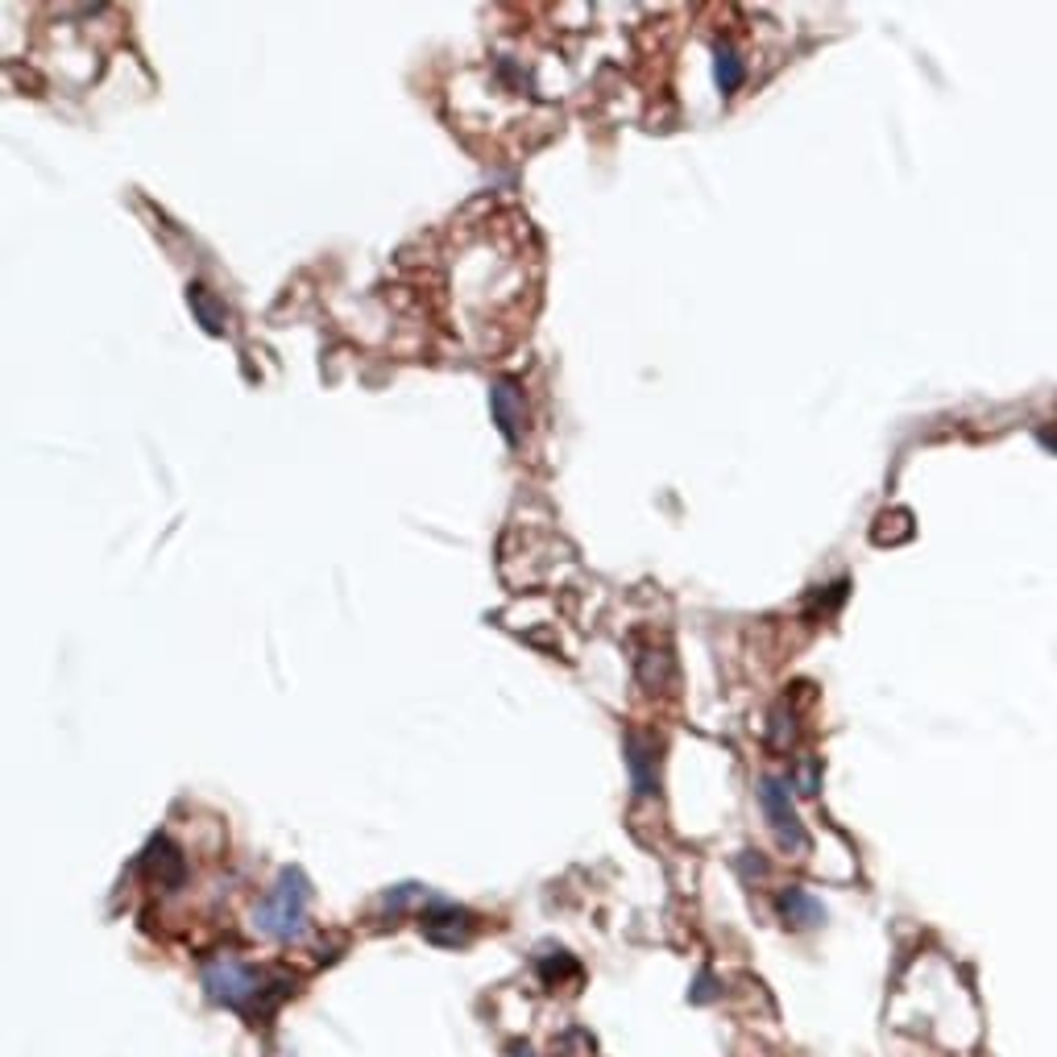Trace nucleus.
Returning a JSON list of instances; mask_svg holds the SVG:
<instances>
[{
	"instance_id": "nucleus-1",
	"label": "nucleus",
	"mask_w": 1057,
	"mask_h": 1057,
	"mask_svg": "<svg viewBox=\"0 0 1057 1057\" xmlns=\"http://www.w3.org/2000/svg\"><path fill=\"white\" fill-rule=\"evenodd\" d=\"M200 982H204L212 1003H220L228 1012H241L249 1024L265 1020L295 991V979L283 970H265V966H249L237 963V958H212L200 970Z\"/></svg>"
},
{
	"instance_id": "nucleus-2",
	"label": "nucleus",
	"mask_w": 1057,
	"mask_h": 1057,
	"mask_svg": "<svg viewBox=\"0 0 1057 1057\" xmlns=\"http://www.w3.org/2000/svg\"><path fill=\"white\" fill-rule=\"evenodd\" d=\"M307 905H311L307 875L299 867H286L279 871L274 888L262 896V905L253 908V925L274 942H299L307 933Z\"/></svg>"
},
{
	"instance_id": "nucleus-3",
	"label": "nucleus",
	"mask_w": 1057,
	"mask_h": 1057,
	"mask_svg": "<svg viewBox=\"0 0 1057 1057\" xmlns=\"http://www.w3.org/2000/svg\"><path fill=\"white\" fill-rule=\"evenodd\" d=\"M788 788H793L788 780L763 775V780H759V805H763V812H768V821H772V833H775L780 846L788 850V854H809V833H805L800 817H796V805H793V793H788Z\"/></svg>"
},
{
	"instance_id": "nucleus-4",
	"label": "nucleus",
	"mask_w": 1057,
	"mask_h": 1057,
	"mask_svg": "<svg viewBox=\"0 0 1057 1057\" xmlns=\"http://www.w3.org/2000/svg\"><path fill=\"white\" fill-rule=\"evenodd\" d=\"M419 929H423V937H428L432 945L461 950V945L473 942V912H465V908H456V905H444V900H435V905L423 912Z\"/></svg>"
},
{
	"instance_id": "nucleus-5",
	"label": "nucleus",
	"mask_w": 1057,
	"mask_h": 1057,
	"mask_svg": "<svg viewBox=\"0 0 1057 1057\" xmlns=\"http://www.w3.org/2000/svg\"><path fill=\"white\" fill-rule=\"evenodd\" d=\"M141 867H146V875L158 879L162 888H179L183 875H187V859H183V850L174 846L170 838H154L146 859H141Z\"/></svg>"
},
{
	"instance_id": "nucleus-6",
	"label": "nucleus",
	"mask_w": 1057,
	"mask_h": 1057,
	"mask_svg": "<svg viewBox=\"0 0 1057 1057\" xmlns=\"http://www.w3.org/2000/svg\"><path fill=\"white\" fill-rule=\"evenodd\" d=\"M775 908H780L784 925H793V929L826 925V905H821V900H817L812 891H805V888H784L780 896H775Z\"/></svg>"
},
{
	"instance_id": "nucleus-7",
	"label": "nucleus",
	"mask_w": 1057,
	"mask_h": 1057,
	"mask_svg": "<svg viewBox=\"0 0 1057 1057\" xmlns=\"http://www.w3.org/2000/svg\"><path fill=\"white\" fill-rule=\"evenodd\" d=\"M626 768H630L635 796L656 793V738H651V735H630V738H626Z\"/></svg>"
},
{
	"instance_id": "nucleus-8",
	"label": "nucleus",
	"mask_w": 1057,
	"mask_h": 1057,
	"mask_svg": "<svg viewBox=\"0 0 1057 1057\" xmlns=\"http://www.w3.org/2000/svg\"><path fill=\"white\" fill-rule=\"evenodd\" d=\"M490 411H493V419H498L502 435H507L510 444H519V428H523V416H527L523 390H519L514 382H498V386L490 390Z\"/></svg>"
},
{
	"instance_id": "nucleus-9",
	"label": "nucleus",
	"mask_w": 1057,
	"mask_h": 1057,
	"mask_svg": "<svg viewBox=\"0 0 1057 1057\" xmlns=\"http://www.w3.org/2000/svg\"><path fill=\"white\" fill-rule=\"evenodd\" d=\"M191 307H195V316H200V323L208 328V332H220L225 328V303L212 295L208 286H191Z\"/></svg>"
},
{
	"instance_id": "nucleus-10",
	"label": "nucleus",
	"mask_w": 1057,
	"mask_h": 1057,
	"mask_svg": "<svg viewBox=\"0 0 1057 1057\" xmlns=\"http://www.w3.org/2000/svg\"><path fill=\"white\" fill-rule=\"evenodd\" d=\"M742 79H747V71H742V58L735 55V50H718V88L726 95L738 92L742 88Z\"/></svg>"
},
{
	"instance_id": "nucleus-11",
	"label": "nucleus",
	"mask_w": 1057,
	"mask_h": 1057,
	"mask_svg": "<svg viewBox=\"0 0 1057 1057\" xmlns=\"http://www.w3.org/2000/svg\"><path fill=\"white\" fill-rule=\"evenodd\" d=\"M718 996H721V982L714 979V970H697V979H693V987H689V1003L705 1008V1003H714Z\"/></svg>"
},
{
	"instance_id": "nucleus-12",
	"label": "nucleus",
	"mask_w": 1057,
	"mask_h": 1057,
	"mask_svg": "<svg viewBox=\"0 0 1057 1057\" xmlns=\"http://www.w3.org/2000/svg\"><path fill=\"white\" fill-rule=\"evenodd\" d=\"M419 896H428V891L419 888V884H398V888H390L386 896H382V905L390 908V917H395V912H402L407 905H416Z\"/></svg>"
},
{
	"instance_id": "nucleus-13",
	"label": "nucleus",
	"mask_w": 1057,
	"mask_h": 1057,
	"mask_svg": "<svg viewBox=\"0 0 1057 1057\" xmlns=\"http://www.w3.org/2000/svg\"><path fill=\"white\" fill-rule=\"evenodd\" d=\"M738 871H742V879H763V875H768V863H763L759 854H751V850H747V854L738 859Z\"/></svg>"
},
{
	"instance_id": "nucleus-14",
	"label": "nucleus",
	"mask_w": 1057,
	"mask_h": 1057,
	"mask_svg": "<svg viewBox=\"0 0 1057 1057\" xmlns=\"http://www.w3.org/2000/svg\"><path fill=\"white\" fill-rule=\"evenodd\" d=\"M796 784H800V793H817V768H812V763H805V768H800V775H796Z\"/></svg>"
},
{
	"instance_id": "nucleus-15",
	"label": "nucleus",
	"mask_w": 1057,
	"mask_h": 1057,
	"mask_svg": "<svg viewBox=\"0 0 1057 1057\" xmlns=\"http://www.w3.org/2000/svg\"><path fill=\"white\" fill-rule=\"evenodd\" d=\"M507 1057H535V1049L527 1041H514V1045H507Z\"/></svg>"
}]
</instances>
